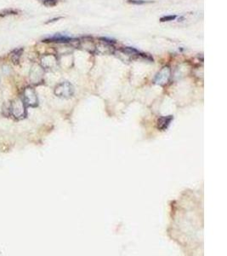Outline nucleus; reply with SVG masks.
Listing matches in <instances>:
<instances>
[{
	"instance_id": "20e7f679",
	"label": "nucleus",
	"mask_w": 227,
	"mask_h": 256,
	"mask_svg": "<svg viewBox=\"0 0 227 256\" xmlns=\"http://www.w3.org/2000/svg\"><path fill=\"white\" fill-rule=\"evenodd\" d=\"M72 39L68 38V37H65V36H61V35H55L52 38L47 39L44 40V42H55V43H68L70 41H72Z\"/></svg>"
},
{
	"instance_id": "0eeeda50",
	"label": "nucleus",
	"mask_w": 227,
	"mask_h": 256,
	"mask_svg": "<svg viewBox=\"0 0 227 256\" xmlns=\"http://www.w3.org/2000/svg\"><path fill=\"white\" fill-rule=\"evenodd\" d=\"M127 2H128L129 3L137 4V5H140V4H145V3H151V1H146V0H127Z\"/></svg>"
},
{
	"instance_id": "423d86ee",
	"label": "nucleus",
	"mask_w": 227,
	"mask_h": 256,
	"mask_svg": "<svg viewBox=\"0 0 227 256\" xmlns=\"http://www.w3.org/2000/svg\"><path fill=\"white\" fill-rule=\"evenodd\" d=\"M38 1L47 7H53L56 5L58 3V0H38Z\"/></svg>"
},
{
	"instance_id": "1a4fd4ad",
	"label": "nucleus",
	"mask_w": 227,
	"mask_h": 256,
	"mask_svg": "<svg viewBox=\"0 0 227 256\" xmlns=\"http://www.w3.org/2000/svg\"><path fill=\"white\" fill-rule=\"evenodd\" d=\"M101 40H102L103 42H105V43H106V44H109V45H111V44H114V43H115V41H114V40L108 39H106V38H101Z\"/></svg>"
},
{
	"instance_id": "39448f33",
	"label": "nucleus",
	"mask_w": 227,
	"mask_h": 256,
	"mask_svg": "<svg viewBox=\"0 0 227 256\" xmlns=\"http://www.w3.org/2000/svg\"><path fill=\"white\" fill-rule=\"evenodd\" d=\"M122 51L126 53V54H129V55H137V54H139V51L137 50L136 49L132 48V47H125V48L122 49Z\"/></svg>"
},
{
	"instance_id": "6e6552de",
	"label": "nucleus",
	"mask_w": 227,
	"mask_h": 256,
	"mask_svg": "<svg viewBox=\"0 0 227 256\" xmlns=\"http://www.w3.org/2000/svg\"><path fill=\"white\" fill-rule=\"evenodd\" d=\"M177 18V15H166L163 16L160 19L161 22H164V21H174Z\"/></svg>"
},
{
	"instance_id": "f257e3e1",
	"label": "nucleus",
	"mask_w": 227,
	"mask_h": 256,
	"mask_svg": "<svg viewBox=\"0 0 227 256\" xmlns=\"http://www.w3.org/2000/svg\"><path fill=\"white\" fill-rule=\"evenodd\" d=\"M55 93L59 97H66V96L72 97V95L73 93V87L70 83L64 82L56 87Z\"/></svg>"
},
{
	"instance_id": "f03ea898",
	"label": "nucleus",
	"mask_w": 227,
	"mask_h": 256,
	"mask_svg": "<svg viewBox=\"0 0 227 256\" xmlns=\"http://www.w3.org/2000/svg\"><path fill=\"white\" fill-rule=\"evenodd\" d=\"M170 77V69L168 67H164L163 68V69L157 75L155 79H154V82L156 84H158V85H164L166 84L168 80Z\"/></svg>"
},
{
	"instance_id": "7ed1b4c3",
	"label": "nucleus",
	"mask_w": 227,
	"mask_h": 256,
	"mask_svg": "<svg viewBox=\"0 0 227 256\" xmlns=\"http://www.w3.org/2000/svg\"><path fill=\"white\" fill-rule=\"evenodd\" d=\"M173 121V116L169 115V116H163L158 119L157 121V127L158 129L164 131L168 127V126L170 125L171 121Z\"/></svg>"
}]
</instances>
